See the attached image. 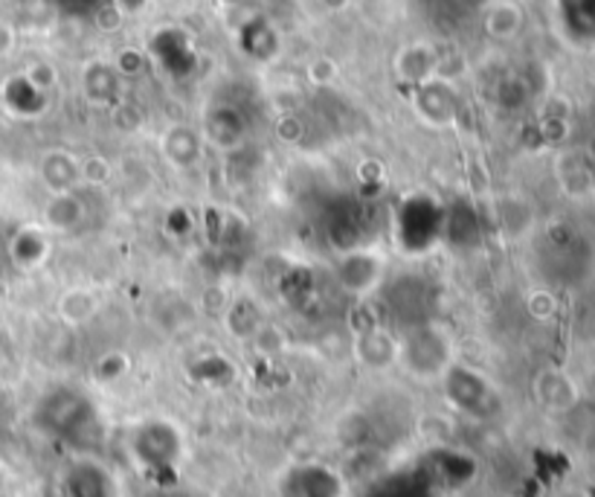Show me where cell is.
<instances>
[{
  "mask_svg": "<svg viewBox=\"0 0 595 497\" xmlns=\"http://www.w3.org/2000/svg\"><path fill=\"white\" fill-rule=\"evenodd\" d=\"M94 312H96V300L94 294H87V291H68V294L61 296L59 314L68 323H85Z\"/></svg>",
  "mask_w": 595,
  "mask_h": 497,
  "instance_id": "cell-2",
  "label": "cell"
},
{
  "mask_svg": "<svg viewBox=\"0 0 595 497\" xmlns=\"http://www.w3.org/2000/svg\"><path fill=\"white\" fill-rule=\"evenodd\" d=\"M12 47V29L7 24H0V52H7Z\"/></svg>",
  "mask_w": 595,
  "mask_h": 497,
  "instance_id": "cell-3",
  "label": "cell"
},
{
  "mask_svg": "<svg viewBox=\"0 0 595 497\" xmlns=\"http://www.w3.org/2000/svg\"><path fill=\"white\" fill-rule=\"evenodd\" d=\"M41 178L44 183L50 186L52 195H61V192H73L78 181V163L70 160V155H61V151H52L41 160Z\"/></svg>",
  "mask_w": 595,
  "mask_h": 497,
  "instance_id": "cell-1",
  "label": "cell"
}]
</instances>
